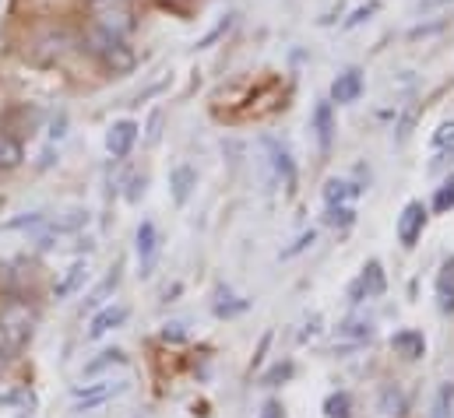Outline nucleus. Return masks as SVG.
<instances>
[{
	"label": "nucleus",
	"instance_id": "nucleus-1",
	"mask_svg": "<svg viewBox=\"0 0 454 418\" xmlns=\"http://www.w3.org/2000/svg\"><path fill=\"white\" fill-rule=\"evenodd\" d=\"M89 50H92V53L103 60V67L114 71V74L134 71V50H130L123 39H116V35H106V32L92 28V32H89Z\"/></svg>",
	"mask_w": 454,
	"mask_h": 418
},
{
	"label": "nucleus",
	"instance_id": "nucleus-2",
	"mask_svg": "<svg viewBox=\"0 0 454 418\" xmlns=\"http://www.w3.org/2000/svg\"><path fill=\"white\" fill-rule=\"evenodd\" d=\"M35 330V310H28L25 303H7L0 310V337L7 341L11 352H18Z\"/></svg>",
	"mask_w": 454,
	"mask_h": 418
},
{
	"label": "nucleus",
	"instance_id": "nucleus-3",
	"mask_svg": "<svg viewBox=\"0 0 454 418\" xmlns=\"http://www.w3.org/2000/svg\"><path fill=\"white\" fill-rule=\"evenodd\" d=\"M92 28L116 35V39H127L134 32V18L120 0H92Z\"/></svg>",
	"mask_w": 454,
	"mask_h": 418
},
{
	"label": "nucleus",
	"instance_id": "nucleus-4",
	"mask_svg": "<svg viewBox=\"0 0 454 418\" xmlns=\"http://www.w3.org/2000/svg\"><path fill=\"white\" fill-rule=\"evenodd\" d=\"M387 292V278H384V267L377 264V260H370L366 267H363V275L348 285V299L352 303H363V299H380Z\"/></svg>",
	"mask_w": 454,
	"mask_h": 418
},
{
	"label": "nucleus",
	"instance_id": "nucleus-5",
	"mask_svg": "<svg viewBox=\"0 0 454 418\" xmlns=\"http://www.w3.org/2000/svg\"><path fill=\"white\" fill-rule=\"evenodd\" d=\"M423 228H427V208L419 201H409L398 214V243L402 246H416Z\"/></svg>",
	"mask_w": 454,
	"mask_h": 418
},
{
	"label": "nucleus",
	"instance_id": "nucleus-6",
	"mask_svg": "<svg viewBox=\"0 0 454 418\" xmlns=\"http://www.w3.org/2000/svg\"><path fill=\"white\" fill-rule=\"evenodd\" d=\"M137 123L134 120H116L114 127L106 130V151L114 155V159H127L130 155V148H134V141H137Z\"/></svg>",
	"mask_w": 454,
	"mask_h": 418
},
{
	"label": "nucleus",
	"instance_id": "nucleus-7",
	"mask_svg": "<svg viewBox=\"0 0 454 418\" xmlns=\"http://www.w3.org/2000/svg\"><path fill=\"white\" fill-rule=\"evenodd\" d=\"M137 264H141V275H152L155 267V257H159V228L155 221H141L137 225Z\"/></svg>",
	"mask_w": 454,
	"mask_h": 418
},
{
	"label": "nucleus",
	"instance_id": "nucleus-8",
	"mask_svg": "<svg viewBox=\"0 0 454 418\" xmlns=\"http://www.w3.org/2000/svg\"><path fill=\"white\" fill-rule=\"evenodd\" d=\"M127 391V383H114V380H99V383H85V387H74L71 398L82 405V408H96L103 401H110L114 394Z\"/></svg>",
	"mask_w": 454,
	"mask_h": 418
},
{
	"label": "nucleus",
	"instance_id": "nucleus-9",
	"mask_svg": "<svg viewBox=\"0 0 454 418\" xmlns=\"http://www.w3.org/2000/svg\"><path fill=\"white\" fill-rule=\"evenodd\" d=\"M127 316H130V310H127L123 303H110V306H103L99 314L92 316V323H89V334H85V337H89V341H99L103 334L116 330V327H120Z\"/></svg>",
	"mask_w": 454,
	"mask_h": 418
},
{
	"label": "nucleus",
	"instance_id": "nucleus-10",
	"mask_svg": "<svg viewBox=\"0 0 454 418\" xmlns=\"http://www.w3.org/2000/svg\"><path fill=\"white\" fill-rule=\"evenodd\" d=\"M310 130L317 134V144H321V151H328V148H332V141H335V109H332V103H317V105H314V116H310Z\"/></svg>",
	"mask_w": 454,
	"mask_h": 418
},
{
	"label": "nucleus",
	"instance_id": "nucleus-11",
	"mask_svg": "<svg viewBox=\"0 0 454 418\" xmlns=\"http://www.w3.org/2000/svg\"><path fill=\"white\" fill-rule=\"evenodd\" d=\"M359 96H363V71L348 67L345 74L335 78V85H332V103L348 105V103H356Z\"/></svg>",
	"mask_w": 454,
	"mask_h": 418
},
{
	"label": "nucleus",
	"instance_id": "nucleus-12",
	"mask_svg": "<svg viewBox=\"0 0 454 418\" xmlns=\"http://www.w3.org/2000/svg\"><path fill=\"white\" fill-rule=\"evenodd\" d=\"M391 348L402 355V359H423V352H427V337L419 334V330H398L395 337H391Z\"/></svg>",
	"mask_w": 454,
	"mask_h": 418
},
{
	"label": "nucleus",
	"instance_id": "nucleus-13",
	"mask_svg": "<svg viewBox=\"0 0 454 418\" xmlns=\"http://www.w3.org/2000/svg\"><path fill=\"white\" fill-rule=\"evenodd\" d=\"M85 278H89V264H85V260H74V264L67 267V275L57 282L53 296H57V299H71V296H74V292L85 285Z\"/></svg>",
	"mask_w": 454,
	"mask_h": 418
},
{
	"label": "nucleus",
	"instance_id": "nucleus-14",
	"mask_svg": "<svg viewBox=\"0 0 454 418\" xmlns=\"http://www.w3.org/2000/svg\"><path fill=\"white\" fill-rule=\"evenodd\" d=\"M194 183H198V173H194L191 166H176V169H173V176H169V187H173V197H176V205H187V197H191Z\"/></svg>",
	"mask_w": 454,
	"mask_h": 418
},
{
	"label": "nucleus",
	"instance_id": "nucleus-15",
	"mask_svg": "<svg viewBox=\"0 0 454 418\" xmlns=\"http://www.w3.org/2000/svg\"><path fill=\"white\" fill-rule=\"evenodd\" d=\"M264 148H268V155H271V166H275V173L286 180V183H293V176H296V166H293V159H289V151L278 144V141H264Z\"/></svg>",
	"mask_w": 454,
	"mask_h": 418
},
{
	"label": "nucleus",
	"instance_id": "nucleus-16",
	"mask_svg": "<svg viewBox=\"0 0 454 418\" xmlns=\"http://www.w3.org/2000/svg\"><path fill=\"white\" fill-rule=\"evenodd\" d=\"M437 306H441V314H454V264L444 267V275L437 282Z\"/></svg>",
	"mask_w": 454,
	"mask_h": 418
},
{
	"label": "nucleus",
	"instance_id": "nucleus-17",
	"mask_svg": "<svg viewBox=\"0 0 454 418\" xmlns=\"http://www.w3.org/2000/svg\"><path fill=\"white\" fill-rule=\"evenodd\" d=\"M21 162H25V151H21V144H18L14 137L0 134V169H18Z\"/></svg>",
	"mask_w": 454,
	"mask_h": 418
},
{
	"label": "nucleus",
	"instance_id": "nucleus-18",
	"mask_svg": "<svg viewBox=\"0 0 454 418\" xmlns=\"http://www.w3.org/2000/svg\"><path fill=\"white\" fill-rule=\"evenodd\" d=\"M356 194H359V187H352L348 180H328V187H325V201H328V208H332V205L352 201Z\"/></svg>",
	"mask_w": 454,
	"mask_h": 418
},
{
	"label": "nucleus",
	"instance_id": "nucleus-19",
	"mask_svg": "<svg viewBox=\"0 0 454 418\" xmlns=\"http://www.w3.org/2000/svg\"><path fill=\"white\" fill-rule=\"evenodd\" d=\"M127 362V355L120 352V348H110V352H103L99 359H92L89 366H85V376H99L103 369H114V366H123Z\"/></svg>",
	"mask_w": 454,
	"mask_h": 418
},
{
	"label": "nucleus",
	"instance_id": "nucleus-20",
	"mask_svg": "<svg viewBox=\"0 0 454 418\" xmlns=\"http://www.w3.org/2000/svg\"><path fill=\"white\" fill-rule=\"evenodd\" d=\"M434 148L441 151V159H437V162H444V159H451L454 155V120L441 123V130L434 134Z\"/></svg>",
	"mask_w": 454,
	"mask_h": 418
},
{
	"label": "nucleus",
	"instance_id": "nucleus-21",
	"mask_svg": "<svg viewBox=\"0 0 454 418\" xmlns=\"http://www.w3.org/2000/svg\"><path fill=\"white\" fill-rule=\"evenodd\" d=\"M325 415L328 418H352V398L339 391V394H332L328 401H325Z\"/></svg>",
	"mask_w": 454,
	"mask_h": 418
},
{
	"label": "nucleus",
	"instance_id": "nucleus-22",
	"mask_svg": "<svg viewBox=\"0 0 454 418\" xmlns=\"http://www.w3.org/2000/svg\"><path fill=\"white\" fill-rule=\"evenodd\" d=\"M339 337H356V341H370L373 337V327L370 320H345L339 327Z\"/></svg>",
	"mask_w": 454,
	"mask_h": 418
},
{
	"label": "nucleus",
	"instance_id": "nucleus-23",
	"mask_svg": "<svg viewBox=\"0 0 454 418\" xmlns=\"http://www.w3.org/2000/svg\"><path fill=\"white\" fill-rule=\"evenodd\" d=\"M434 211H437V214L454 211V176H448V180L437 187V194H434Z\"/></svg>",
	"mask_w": 454,
	"mask_h": 418
},
{
	"label": "nucleus",
	"instance_id": "nucleus-24",
	"mask_svg": "<svg viewBox=\"0 0 454 418\" xmlns=\"http://www.w3.org/2000/svg\"><path fill=\"white\" fill-rule=\"evenodd\" d=\"M451 408H454V387H451V383H444V387L437 391L434 415H430V418H451Z\"/></svg>",
	"mask_w": 454,
	"mask_h": 418
},
{
	"label": "nucleus",
	"instance_id": "nucleus-25",
	"mask_svg": "<svg viewBox=\"0 0 454 418\" xmlns=\"http://www.w3.org/2000/svg\"><path fill=\"white\" fill-rule=\"evenodd\" d=\"M325 221H328V225H335V228H348V225L356 221V211L348 208V205H332L328 214H325Z\"/></svg>",
	"mask_w": 454,
	"mask_h": 418
},
{
	"label": "nucleus",
	"instance_id": "nucleus-26",
	"mask_svg": "<svg viewBox=\"0 0 454 418\" xmlns=\"http://www.w3.org/2000/svg\"><path fill=\"white\" fill-rule=\"evenodd\" d=\"M377 11H380V4H377V0H370V4H363V7H356V11L345 18V28H359V25H363V21H370Z\"/></svg>",
	"mask_w": 454,
	"mask_h": 418
},
{
	"label": "nucleus",
	"instance_id": "nucleus-27",
	"mask_svg": "<svg viewBox=\"0 0 454 418\" xmlns=\"http://www.w3.org/2000/svg\"><path fill=\"white\" fill-rule=\"evenodd\" d=\"M314 239H317V232H303V236H300V239H296V243H293L289 250H282V260H289V257H296V253H300V250H307V246H310Z\"/></svg>",
	"mask_w": 454,
	"mask_h": 418
},
{
	"label": "nucleus",
	"instance_id": "nucleus-28",
	"mask_svg": "<svg viewBox=\"0 0 454 418\" xmlns=\"http://www.w3.org/2000/svg\"><path fill=\"white\" fill-rule=\"evenodd\" d=\"M289 376H293V362H286V366H275V369L264 376V383H268V387H275L278 380H289Z\"/></svg>",
	"mask_w": 454,
	"mask_h": 418
},
{
	"label": "nucleus",
	"instance_id": "nucleus-29",
	"mask_svg": "<svg viewBox=\"0 0 454 418\" xmlns=\"http://www.w3.org/2000/svg\"><path fill=\"white\" fill-rule=\"evenodd\" d=\"M250 303L247 299H239V303H215V314L219 316H236V314H243Z\"/></svg>",
	"mask_w": 454,
	"mask_h": 418
},
{
	"label": "nucleus",
	"instance_id": "nucleus-30",
	"mask_svg": "<svg viewBox=\"0 0 454 418\" xmlns=\"http://www.w3.org/2000/svg\"><path fill=\"white\" fill-rule=\"evenodd\" d=\"M441 28H444V21H437V25H419V28L409 32V39H423V35H434V32H441Z\"/></svg>",
	"mask_w": 454,
	"mask_h": 418
},
{
	"label": "nucleus",
	"instance_id": "nucleus-31",
	"mask_svg": "<svg viewBox=\"0 0 454 418\" xmlns=\"http://www.w3.org/2000/svg\"><path fill=\"white\" fill-rule=\"evenodd\" d=\"M162 337H166V341H180V337H184V323H166Z\"/></svg>",
	"mask_w": 454,
	"mask_h": 418
},
{
	"label": "nucleus",
	"instance_id": "nucleus-32",
	"mask_svg": "<svg viewBox=\"0 0 454 418\" xmlns=\"http://www.w3.org/2000/svg\"><path fill=\"white\" fill-rule=\"evenodd\" d=\"M257 418H282V405L278 401H268L264 408H261V415Z\"/></svg>",
	"mask_w": 454,
	"mask_h": 418
},
{
	"label": "nucleus",
	"instance_id": "nucleus-33",
	"mask_svg": "<svg viewBox=\"0 0 454 418\" xmlns=\"http://www.w3.org/2000/svg\"><path fill=\"white\" fill-rule=\"evenodd\" d=\"M444 4H454V0H419L423 11H434V7H444Z\"/></svg>",
	"mask_w": 454,
	"mask_h": 418
},
{
	"label": "nucleus",
	"instance_id": "nucleus-34",
	"mask_svg": "<svg viewBox=\"0 0 454 418\" xmlns=\"http://www.w3.org/2000/svg\"><path fill=\"white\" fill-rule=\"evenodd\" d=\"M11 355H14V352H11V348H7V341H4V337H0V362H7V359H11Z\"/></svg>",
	"mask_w": 454,
	"mask_h": 418
}]
</instances>
